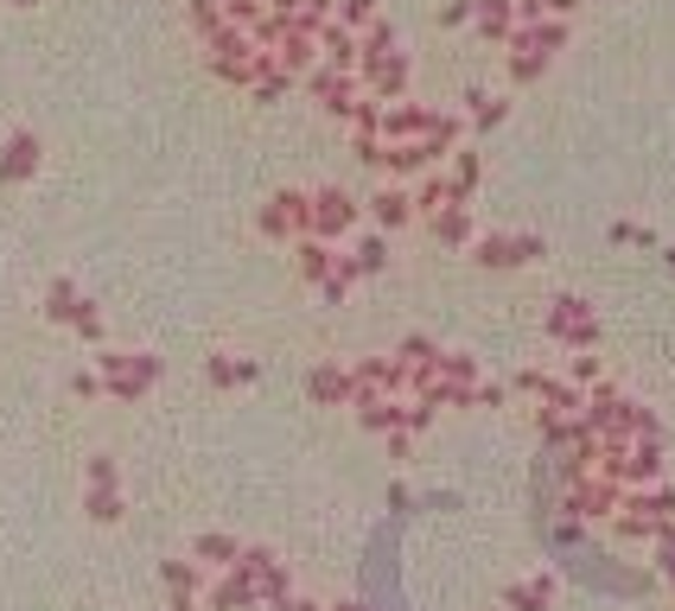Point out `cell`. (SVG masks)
<instances>
[{"label":"cell","mask_w":675,"mask_h":611,"mask_svg":"<svg viewBox=\"0 0 675 611\" xmlns=\"http://www.w3.org/2000/svg\"><path fill=\"white\" fill-rule=\"evenodd\" d=\"M154 376H159L154 357H141V364H134V357H115V351L102 357V382H109V396H122V401H134L141 389H154Z\"/></svg>","instance_id":"6da1fadb"},{"label":"cell","mask_w":675,"mask_h":611,"mask_svg":"<svg viewBox=\"0 0 675 611\" xmlns=\"http://www.w3.org/2000/svg\"><path fill=\"white\" fill-rule=\"evenodd\" d=\"M549 332L561 337V344H593V337H599V325H593V312H586L580 300H554V319H549Z\"/></svg>","instance_id":"7a4b0ae2"},{"label":"cell","mask_w":675,"mask_h":611,"mask_svg":"<svg viewBox=\"0 0 675 611\" xmlns=\"http://www.w3.org/2000/svg\"><path fill=\"white\" fill-rule=\"evenodd\" d=\"M504 606H510V611H549L554 606V580H549V574H535V580L510 586V592H504Z\"/></svg>","instance_id":"3957f363"},{"label":"cell","mask_w":675,"mask_h":611,"mask_svg":"<svg viewBox=\"0 0 675 611\" xmlns=\"http://www.w3.org/2000/svg\"><path fill=\"white\" fill-rule=\"evenodd\" d=\"M191 554H198L204 567H236V560H243L236 535H198V542H191Z\"/></svg>","instance_id":"277c9868"},{"label":"cell","mask_w":675,"mask_h":611,"mask_svg":"<svg viewBox=\"0 0 675 611\" xmlns=\"http://www.w3.org/2000/svg\"><path fill=\"white\" fill-rule=\"evenodd\" d=\"M84 510H90L96 522H115V516H122V497H115V485H90Z\"/></svg>","instance_id":"5b68a950"},{"label":"cell","mask_w":675,"mask_h":611,"mask_svg":"<svg viewBox=\"0 0 675 611\" xmlns=\"http://www.w3.org/2000/svg\"><path fill=\"white\" fill-rule=\"evenodd\" d=\"M90 485H115V465L109 458H90Z\"/></svg>","instance_id":"8992f818"}]
</instances>
